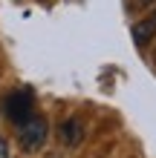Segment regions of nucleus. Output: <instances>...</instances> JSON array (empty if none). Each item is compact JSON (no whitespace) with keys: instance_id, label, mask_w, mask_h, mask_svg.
I'll use <instances>...</instances> for the list:
<instances>
[{"instance_id":"0eeeda50","label":"nucleus","mask_w":156,"mask_h":158,"mask_svg":"<svg viewBox=\"0 0 156 158\" xmlns=\"http://www.w3.org/2000/svg\"><path fill=\"white\" fill-rule=\"evenodd\" d=\"M153 20H156V15H153Z\"/></svg>"},{"instance_id":"20e7f679","label":"nucleus","mask_w":156,"mask_h":158,"mask_svg":"<svg viewBox=\"0 0 156 158\" xmlns=\"http://www.w3.org/2000/svg\"><path fill=\"white\" fill-rule=\"evenodd\" d=\"M130 35H133L136 46H139V49H145V46H148V43L156 38V20L150 17V20H139V23H133Z\"/></svg>"},{"instance_id":"7ed1b4c3","label":"nucleus","mask_w":156,"mask_h":158,"mask_svg":"<svg viewBox=\"0 0 156 158\" xmlns=\"http://www.w3.org/2000/svg\"><path fill=\"white\" fill-rule=\"evenodd\" d=\"M58 138H61V144H67V147H78L84 141V121L81 118H67L58 127Z\"/></svg>"},{"instance_id":"f03ea898","label":"nucleus","mask_w":156,"mask_h":158,"mask_svg":"<svg viewBox=\"0 0 156 158\" xmlns=\"http://www.w3.org/2000/svg\"><path fill=\"white\" fill-rule=\"evenodd\" d=\"M32 109H35V101H32V92H29V89H15L12 95L3 101V112H6V118L12 121V124H17V127H20L26 118L35 115Z\"/></svg>"},{"instance_id":"f257e3e1","label":"nucleus","mask_w":156,"mask_h":158,"mask_svg":"<svg viewBox=\"0 0 156 158\" xmlns=\"http://www.w3.org/2000/svg\"><path fill=\"white\" fill-rule=\"evenodd\" d=\"M47 135H49L47 118H41V115L26 118L23 124H20V132H17L20 150H23V152H38V150H43V144H47Z\"/></svg>"},{"instance_id":"423d86ee","label":"nucleus","mask_w":156,"mask_h":158,"mask_svg":"<svg viewBox=\"0 0 156 158\" xmlns=\"http://www.w3.org/2000/svg\"><path fill=\"white\" fill-rule=\"evenodd\" d=\"M139 3H142V6H150V3H153V0H139Z\"/></svg>"},{"instance_id":"39448f33","label":"nucleus","mask_w":156,"mask_h":158,"mask_svg":"<svg viewBox=\"0 0 156 158\" xmlns=\"http://www.w3.org/2000/svg\"><path fill=\"white\" fill-rule=\"evenodd\" d=\"M0 158H12V150H9V141L0 135Z\"/></svg>"}]
</instances>
